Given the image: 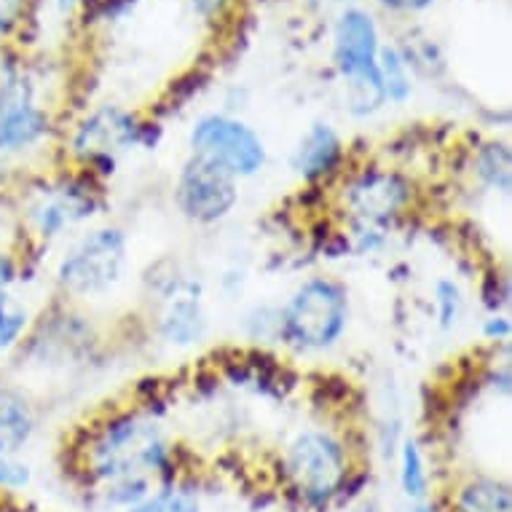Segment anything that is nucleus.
Instances as JSON below:
<instances>
[{
    "instance_id": "obj_1",
    "label": "nucleus",
    "mask_w": 512,
    "mask_h": 512,
    "mask_svg": "<svg viewBox=\"0 0 512 512\" xmlns=\"http://www.w3.org/2000/svg\"><path fill=\"white\" fill-rule=\"evenodd\" d=\"M175 443L159 421L143 413H116L89 435L81 472L105 507L126 512L159 483L177 478Z\"/></svg>"
},
{
    "instance_id": "obj_2",
    "label": "nucleus",
    "mask_w": 512,
    "mask_h": 512,
    "mask_svg": "<svg viewBox=\"0 0 512 512\" xmlns=\"http://www.w3.org/2000/svg\"><path fill=\"white\" fill-rule=\"evenodd\" d=\"M279 478L306 510L325 512L362 499L352 448L333 429H298L279 454Z\"/></svg>"
},
{
    "instance_id": "obj_3",
    "label": "nucleus",
    "mask_w": 512,
    "mask_h": 512,
    "mask_svg": "<svg viewBox=\"0 0 512 512\" xmlns=\"http://www.w3.org/2000/svg\"><path fill=\"white\" fill-rule=\"evenodd\" d=\"M349 242L368 255L384 247L395 223L411 210L413 183L389 167H362L341 188Z\"/></svg>"
},
{
    "instance_id": "obj_4",
    "label": "nucleus",
    "mask_w": 512,
    "mask_h": 512,
    "mask_svg": "<svg viewBox=\"0 0 512 512\" xmlns=\"http://www.w3.org/2000/svg\"><path fill=\"white\" fill-rule=\"evenodd\" d=\"M352 298L333 277L303 279L279 306V341L295 352H325L346 336Z\"/></svg>"
},
{
    "instance_id": "obj_5",
    "label": "nucleus",
    "mask_w": 512,
    "mask_h": 512,
    "mask_svg": "<svg viewBox=\"0 0 512 512\" xmlns=\"http://www.w3.org/2000/svg\"><path fill=\"white\" fill-rule=\"evenodd\" d=\"M378 25L373 14L346 9L333 30V65L346 81V100L352 116H373L387 105L378 73Z\"/></svg>"
},
{
    "instance_id": "obj_6",
    "label": "nucleus",
    "mask_w": 512,
    "mask_h": 512,
    "mask_svg": "<svg viewBox=\"0 0 512 512\" xmlns=\"http://www.w3.org/2000/svg\"><path fill=\"white\" fill-rule=\"evenodd\" d=\"M129 239L118 226L84 234L57 263V285L70 298H100L124 279Z\"/></svg>"
},
{
    "instance_id": "obj_7",
    "label": "nucleus",
    "mask_w": 512,
    "mask_h": 512,
    "mask_svg": "<svg viewBox=\"0 0 512 512\" xmlns=\"http://www.w3.org/2000/svg\"><path fill=\"white\" fill-rule=\"evenodd\" d=\"M159 137L161 132L156 124H148L135 113L116 108V105H105L76 126V132L70 137V153L89 172L113 175L118 153L132 151V148H153L159 143Z\"/></svg>"
},
{
    "instance_id": "obj_8",
    "label": "nucleus",
    "mask_w": 512,
    "mask_h": 512,
    "mask_svg": "<svg viewBox=\"0 0 512 512\" xmlns=\"http://www.w3.org/2000/svg\"><path fill=\"white\" fill-rule=\"evenodd\" d=\"M188 148L191 156L218 167L234 180L255 177L269 161L263 137L242 118L226 113H207L199 118L188 132Z\"/></svg>"
},
{
    "instance_id": "obj_9",
    "label": "nucleus",
    "mask_w": 512,
    "mask_h": 512,
    "mask_svg": "<svg viewBox=\"0 0 512 512\" xmlns=\"http://www.w3.org/2000/svg\"><path fill=\"white\" fill-rule=\"evenodd\" d=\"M175 204L185 220L196 226H215L239 204V180L207 161L188 156L175 180Z\"/></svg>"
},
{
    "instance_id": "obj_10",
    "label": "nucleus",
    "mask_w": 512,
    "mask_h": 512,
    "mask_svg": "<svg viewBox=\"0 0 512 512\" xmlns=\"http://www.w3.org/2000/svg\"><path fill=\"white\" fill-rule=\"evenodd\" d=\"M204 290L196 279L177 277L164 287V309L159 314V338L175 349H191L207 336Z\"/></svg>"
},
{
    "instance_id": "obj_11",
    "label": "nucleus",
    "mask_w": 512,
    "mask_h": 512,
    "mask_svg": "<svg viewBox=\"0 0 512 512\" xmlns=\"http://www.w3.org/2000/svg\"><path fill=\"white\" fill-rule=\"evenodd\" d=\"M97 207L100 202H97L92 185L78 177H70V180H59L57 185H51L49 191H43L41 199L30 207V220H33L38 236L57 239L68 228L92 218Z\"/></svg>"
},
{
    "instance_id": "obj_12",
    "label": "nucleus",
    "mask_w": 512,
    "mask_h": 512,
    "mask_svg": "<svg viewBox=\"0 0 512 512\" xmlns=\"http://www.w3.org/2000/svg\"><path fill=\"white\" fill-rule=\"evenodd\" d=\"M346 145L333 124L328 121H314L301 137V143L293 151L290 167L306 185H319L336 177L344 167Z\"/></svg>"
},
{
    "instance_id": "obj_13",
    "label": "nucleus",
    "mask_w": 512,
    "mask_h": 512,
    "mask_svg": "<svg viewBox=\"0 0 512 512\" xmlns=\"http://www.w3.org/2000/svg\"><path fill=\"white\" fill-rule=\"evenodd\" d=\"M445 512H512V488L496 475H467L454 486Z\"/></svg>"
},
{
    "instance_id": "obj_14",
    "label": "nucleus",
    "mask_w": 512,
    "mask_h": 512,
    "mask_svg": "<svg viewBox=\"0 0 512 512\" xmlns=\"http://www.w3.org/2000/svg\"><path fill=\"white\" fill-rule=\"evenodd\" d=\"M38 432V416L25 392L0 387V454H25Z\"/></svg>"
},
{
    "instance_id": "obj_15",
    "label": "nucleus",
    "mask_w": 512,
    "mask_h": 512,
    "mask_svg": "<svg viewBox=\"0 0 512 512\" xmlns=\"http://www.w3.org/2000/svg\"><path fill=\"white\" fill-rule=\"evenodd\" d=\"M49 135V116L35 100L0 113V156L30 151Z\"/></svg>"
},
{
    "instance_id": "obj_16",
    "label": "nucleus",
    "mask_w": 512,
    "mask_h": 512,
    "mask_svg": "<svg viewBox=\"0 0 512 512\" xmlns=\"http://www.w3.org/2000/svg\"><path fill=\"white\" fill-rule=\"evenodd\" d=\"M397 464V488L403 494L405 502H427L432 499V470H429V459L424 448L413 435H405L395 451Z\"/></svg>"
},
{
    "instance_id": "obj_17",
    "label": "nucleus",
    "mask_w": 512,
    "mask_h": 512,
    "mask_svg": "<svg viewBox=\"0 0 512 512\" xmlns=\"http://www.w3.org/2000/svg\"><path fill=\"white\" fill-rule=\"evenodd\" d=\"M472 172L478 183L491 194L510 196L512 191V153L502 140H488L472 156Z\"/></svg>"
},
{
    "instance_id": "obj_18",
    "label": "nucleus",
    "mask_w": 512,
    "mask_h": 512,
    "mask_svg": "<svg viewBox=\"0 0 512 512\" xmlns=\"http://www.w3.org/2000/svg\"><path fill=\"white\" fill-rule=\"evenodd\" d=\"M126 512H204L202 494L191 483L175 478L159 483L151 494L132 504Z\"/></svg>"
},
{
    "instance_id": "obj_19",
    "label": "nucleus",
    "mask_w": 512,
    "mask_h": 512,
    "mask_svg": "<svg viewBox=\"0 0 512 512\" xmlns=\"http://www.w3.org/2000/svg\"><path fill=\"white\" fill-rule=\"evenodd\" d=\"M378 73H381V86H384V100L392 102V105H403V102L411 100V65L405 62L403 51L397 46L378 49Z\"/></svg>"
},
{
    "instance_id": "obj_20",
    "label": "nucleus",
    "mask_w": 512,
    "mask_h": 512,
    "mask_svg": "<svg viewBox=\"0 0 512 512\" xmlns=\"http://www.w3.org/2000/svg\"><path fill=\"white\" fill-rule=\"evenodd\" d=\"M30 328V311L9 290H0V352H11L22 344Z\"/></svg>"
},
{
    "instance_id": "obj_21",
    "label": "nucleus",
    "mask_w": 512,
    "mask_h": 512,
    "mask_svg": "<svg viewBox=\"0 0 512 512\" xmlns=\"http://www.w3.org/2000/svg\"><path fill=\"white\" fill-rule=\"evenodd\" d=\"M432 295H435V314L440 330H454L464 314V293L459 282L451 277H440Z\"/></svg>"
},
{
    "instance_id": "obj_22",
    "label": "nucleus",
    "mask_w": 512,
    "mask_h": 512,
    "mask_svg": "<svg viewBox=\"0 0 512 512\" xmlns=\"http://www.w3.org/2000/svg\"><path fill=\"white\" fill-rule=\"evenodd\" d=\"M33 480L35 470L25 454H0V494H22Z\"/></svg>"
},
{
    "instance_id": "obj_23",
    "label": "nucleus",
    "mask_w": 512,
    "mask_h": 512,
    "mask_svg": "<svg viewBox=\"0 0 512 512\" xmlns=\"http://www.w3.org/2000/svg\"><path fill=\"white\" fill-rule=\"evenodd\" d=\"M27 3L30 0H0V41H6L17 33V27L25 22Z\"/></svg>"
},
{
    "instance_id": "obj_24",
    "label": "nucleus",
    "mask_w": 512,
    "mask_h": 512,
    "mask_svg": "<svg viewBox=\"0 0 512 512\" xmlns=\"http://www.w3.org/2000/svg\"><path fill=\"white\" fill-rule=\"evenodd\" d=\"M483 336H486L488 341H496V344H507L512 336L510 317H504V314H491V317L483 322Z\"/></svg>"
},
{
    "instance_id": "obj_25",
    "label": "nucleus",
    "mask_w": 512,
    "mask_h": 512,
    "mask_svg": "<svg viewBox=\"0 0 512 512\" xmlns=\"http://www.w3.org/2000/svg\"><path fill=\"white\" fill-rule=\"evenodd\" d=\"M234 6V0H191V9L202 19H218Z\"/></svg>"
},
{
    "instance_id": "obj_26",
    "label": "nucleus",
    "mask_w": 512,
    "mask_h": 512,
    "mask_svg": "<svg viewBox=\"0 0 512 512\" xmlns=\"http://www.w3.org/2000/svg\"><path fill=\"white\" fill-rule=\"evenodd\" d=\"M19 266L14 261V255L11 252L0 250V290H9L14 282H17Z\"/></svg>"
},
{
    "instance_id": "obj_27",
    "label": "nucleus",
    "mask_w": 512,
    "mask_h": 512,
    "mask_svg": "<svg viewBox=\"0 0 512 512\" xmlns=\"http://www.w3.org/2000/svg\"><path fill=\"white\" fill-rule=\"evenodd\" d=\"M384 9L389 11H397V14H416V11H424L429 9L435 0H378Z\"/></svg>"
},
{
    "instance_id": "obj_28",
    "label": "nucleus",
    "mask_w": 512,
    "mask_h": 512,
    "mask_svg": "<svg viewBox=\"0 0 512 512\" xmlns=\"http://www.w3.org/2000/svg\"><path fill=\"white\" fill-rule=\"evenodd\" d=\"M349 512H387V510H384V504L378 502V499L362 496V499H357V502L349 504Z\"/></svg>"
},
{
    "instance_id": "obj_29",
    "label": "nucleus",
    "mask_w": 512,
    "mask_h": 512,
    "mask_svg": "<svg viewBox=\"0 0 512 512\" xmlns=\"http://www.w3.org/2000/svg\"><path fill=\"white\" fill-rule=\"evenodd\" d=\"M400 512H440V507L432 499H427V502H408Z\"/></svg>"
},
{
    "instance_id": "obj_30",
    "label": "nucleus",
    "mask_w": 512,
    "mask_h": 512,
    "mask_svg": "<svg viewBox=\"0 0 512 512\" xmlns=\"http://www.w3.org/2000/svg\"><path fill=\"white\" fill-rule=\"evenodd\" d=\"M78 3H84V0H57L59 11H73Z\"/></svg>"
},
{
    "instance_id": "obj_31",
    "label": "nucleus",
    "mask_w": 512,
    "mask_h": 512,
    "mask_svg": "<svg viewBox=\"0 0 512 512\" xmlns=\"http://www.w3.org/2000/svg\"><path fill=\"white\" fill-rule=\"evenodd\" d=\"M0 512H38V510H30V507H0Z\"/></svg>"
}]
</instances>
